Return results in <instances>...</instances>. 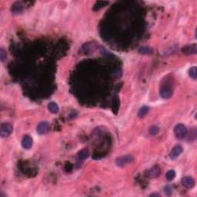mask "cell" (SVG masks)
<instances>
[{"label": "cell", "instance_id": "obj_1", "mask_svg": "<svg viewBox=\"0 0 197 197\" xmlns=\"http://www.w3.org/2000/svg\"><path fill=\"white\" fill-rule=\"evenodd\" d=\"M174 133H175V137L179 139H184L188 133V129L183 124H177L174 127Z\"/></svg>", "mask_w": 197, "mask_h": 197}, {"label": "cell", "instance_id": "obj_2", "mask_svg": "<svg viewBox=\"0 0 197 197\" xmlns=\"http://www.w3.org/2000/svg\"><path fill=\"white\" fill-rule=\"evenodd\" d=\"M89 156V152L87 149H82L79 154H78L77 159H76V168H81L82 166L83 165L85 159Z\"/></svg>", "mask_w": 197, "mask_h": 197}, {"label": "cell", "instance_id": "obj_3", "mask_svg": "<svg viewBox=\"0 0 197 197\" xmlns=\"http://www.w3.org/2000/svg\"><path fill=\"white\" fill-rule=\"evenodd\" d=\"M13 130V127L10 123H3L0 127V135L2 138H6L10 136Z\"/></svg>", "mask_w": 197, "mask_h": 197}, {"label": "cell", "instance_id": "obj_4", "mask_svg": "<svg viewBox=\"0 0 197 197\" xmlns=\"http://www.w3.org/2000/svg\"><path fill=\"white\" fill-rule=\"evenodd\" d=\"M133 160L134 158L132 155H124V156H122V157L117 158L116 160V163L118 167H124V166H126V164H129V163L133 162Z\"/></svg>", "mask_w": 197, "mask_h": 197}, {"label": "cell", "instance_id": "obj_5", "mask_svg": "<svg viewBox=\"0 0 197 197\" xmlns=\"http://www.w3.org/2000/svg\"><path fill=\"white\" fill-rule=\"evenodd\" d=\"M172 89L169 86H163L159 91V94L163 99L164 100H168L172 96Z\"/></svg>", "mask_w": 197, "mask_h": 197}, {"label": "cell", "instance_id": "obj_6", "mask_svg": "<svg viewBox=\"0 0 197 197\" xmlns=\"http://www.w3.org/2000/svg\"><path fill=\"white\" fill-rule=\"evenodd\" d=\"M49 124L48 122H41L36 127V131L40 135L47 133L49 131Z\"/></svg>", "mask_w": 197, "mask_h": 197}, {"label": "cell", "instance_id": "obj_7", "mask_svg": "<svg viewBox=\"0 0 197 197\" xmlns=\"http://www.w3.org/2000/svg\"><path fill=\"white\" fill-rule=\"evenodd\" d=\"M183 151V148L182 146L180 145H176L175 146H174L172 148V149L171 150V152L169 153L170 158L172 159H175L176 158H178L179 155L182 154Z\"/></svg>", "mask_w": 197, "mask_h": 197}, {"label": "cell", "instance_id": "obj_8", "mask_svg": "<svg viewBox=\"0 0 197 197\" xmlns=\"http://www.w3.org/2000/svg\"><path fill=\"white\" fill-rule=\"evenodd\" d=\"M181 183L187 189H193L195 186V181L191 176H185L181 180Z\"/></svg>", "mask_w": 197, "mask_h": 197}, {"label": "cell", "instance_id": "obj_9", "mask_svg": "<svg viewBox=\"0 0 197 197\" xmlns=\"http://www.w3.org/2000/svg\"><path fill=\"white\" fill-rule=\"evenodd\" d=\"M33 138L31 137L30 136H29V135H26V136H24V138L22 139V146L23 147L24 149H29L31 147L33 146Z\"/></svg>", "mask_w": 197, "mask_h": 197}, {"label": "cell", "instance_id": "obj_10", "mask_svg": "<svg viewBox=\"0 0 197 197\" xmlns=\"http://www.w3.org/2000/svg\"><path fill=\"white\" fill-rule=\"evenodd\" d=\"M183 52L186 54H196L197 52V46L196 45H187L186 47L183 49Z\"/></svg>", "mask_w": 197, "mask_h": 197}, {"label": "cell", "instance_id": "obj_11", "mask_svg": "<svg viewBox=\"0 0 197 197\" xmlns=\"http://www.w3.org/2000/svg\"><path fill=\"white\" fill-rule=\"evenodd\" d=\"M159 174H160V169L158 167H152V168L149 170L148 172H147V175L152 178L157 177Z\"/></svg>", "mask_w": 197, "mask_h": 197}, {"label": "cell", "instance_id": "obj_12", "mask_svg": "<svg viewBox=\"0 0 197 197\" xmlns=\"http://www.w3.org/2000/svg\"><path fill=\"white\" fill-rule=\"evenodd\" d=\"M48 109L49 110V112L53 114L58 113L59 111V106L57 105L56 103H54V102H51V103H49V105H48Z\"/></svg>", "mask_w": 197, "mask_h": 197}, {"label": "cell", "instance_id": "obj_13", "mask_svg": "<svg viewBox=\"0 0 197 197\" xmlns=\"http://www.w3.org/2000/svg\"><path fill=\"white\" fill-rule=\"evenodd\" d=\"M139 53L143 55H149L152 53V49L149 46H143L139 48Z\"/></svg>", "mask_w": 197, "mask_h": 197}, {"label": "cell", "instance_id": "obj_14", "mask_svg": "<svg viewBox=\"0 0 197 197\" xmlns=\"http://www.w3.org/2000/svg\"><path fill=\"white\" fill-rule=\"evenodd\" d=\"M149 109V107H147V106L142 107V108L139 109V113H138V116H139L140 118L145 117V116H146L147 114H148Z\"/></svg>", "mask_w": 197, "mask_h": 197}, {"label": "cell", "instance_id": "obj_15", "mask_svg": "<svg viewBox=\"0 0 197 197\" xmlns=\"http://www.w3.org/2000/svg\"><path fill=\"white\" fill-rule=\"evenodd\" d=\"M189 75L191 78H193V80H196L197 78V69L196 66L191 67L189 69Z\"/></svg>", "mask_w": 197, "mask_h": 197}, {"label": "cell", "instance_id": "obj_16", "mask_svg": "<svg viewBox=\"0 0 197 197\" xmlns=\"http://www.w3.org/2000/svg\"><path fill=\"white\" fill-rule=\"evenodd\" d=\"M175 170H169V171H168L167 173V175H166V178H167V179L168 181H171L172 180V179H174V178L175 177Z\"/></svg>", "mask_w": 197, "mask_h": 197}, {"label": "cell", "instance_id": "obj_17", "mask_svg": "<svg viewBox=\"0 0 197 197\" xmlns=\"http://www.w3.org/2000/svg\"><path fill=\"white\" fill-rule=\"evenodd\" d=\"M6 59H7V53L3 48H1L0 49V59L2 62H4L6 60Z\"/></svg>", "mask_w": 197, "mask_h": 197}, {"label": "cell", "instance_id": "obj_18", "mask_svg": "<svg viewBox=\"0 0 197 197\" xmlns=\"http://www.w3.org/2000/svg\"><path fill=\"white\" fill-rule=\"evenodd\" d=\"M159 132V128L156 126H152L150 127L149 129V133L152 135V136H155L157 135Z\"/></svg>", "mask_w": 197, "mask_h": 197}, {"label": "cell", "instance_id": "obj_19", "mask_svg": "<svg viewBox=\"0 0 197 197\" xmlns=\"http://www.w3.org/2000/svg\"><path fill=\"white\" fill-rule=\"evenodd\" d=\"M165 193L167 194V195H170V193H171V190H170L169 186H166L165 187Z\"/></svg>", "mask_w": 197, "mask_h": 197}, {"label": "cell", "instance_id": "obj_20", "mask_svg": "<svg viewBox=\"0 0 197 197\" xmlns=\"http://www.w3.org/2000/svg\"><path fill=\"white\" fill-rule=\"evenodd\" d=\"M150 196H160V195H159V194H157V193H152L150 195Z\"/></svg>", "mask_w": 197, "mask_h": 197}]
</instances>
